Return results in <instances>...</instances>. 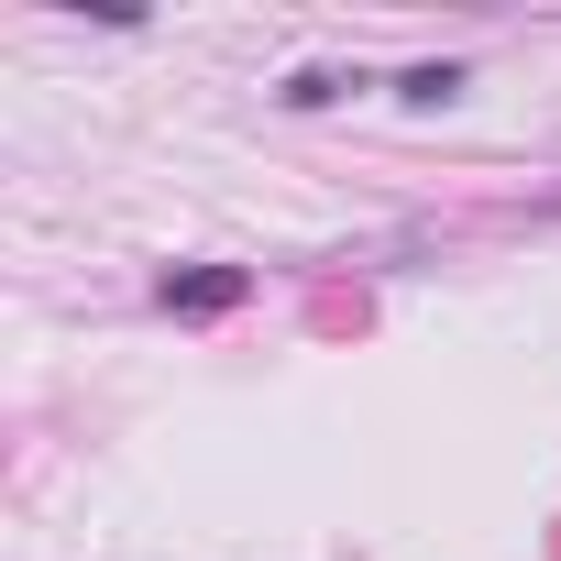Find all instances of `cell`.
Returning <instances> with one entry per match:
<instances>
[{"instance_id":"1","label":"cell","mask_w":561,"mask_h":561,"mask_svg":"<svg viewBox=\"0 0 561 561\" xmlns=\"http://www.w3.org/2000/svg\"><path fill=\"white\" fill-rule=\"evenodd\" d=\"M242 298H253L242 264H187V275H165V287H154L165 320H220V309H242Z\"/></svg>"}]
</instances>
